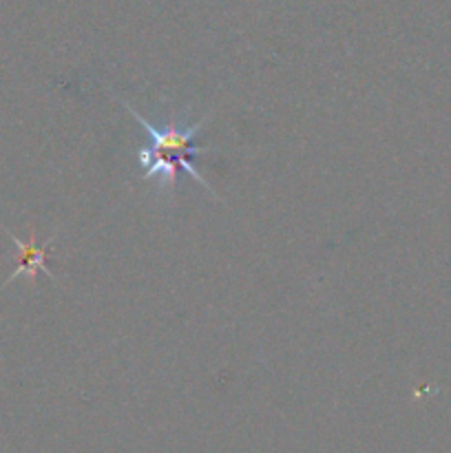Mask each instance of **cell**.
<instances>
[{"label": "cell", "instance_id": "obj_2", "mask_svg": "<svg viewBox=\"0 0 451 453\" xmlns=\"http://www.w3.org/2000/svg\"><path fill=\"white\" fill-rule=\"evenodd\" d=\"M4 233L11 237V242L16 243V248H18V268L13 270L7 283L16 281L18 277L34 279L38 273H44L47 277H51L53 281H56V274H53L47 265V257H49V252H51V243H53V239H56V234H53L47 243H42V246H40V243L35 242L34 234H31V242H22L20 237H16V234L9 233L7 228H4Z\"/></svg>", "mask_w": 451, "mask_h": 453}, {"label": "cell", "instance_id": "obj_1", "mask_svg": "<svg viewBox=\"0 0 451 453\" xmlns=\"http://www.w3.org/2000/svg\"><path fill=\"white\" fill-rule=\"evenodd\" d=\"M124 109L135 118V122H140V127L149 133V144L141 146L137 150V164L141 166V173H144V180L155 181L159 190L168 193V190L175 186L177 181V171L184 168L195 181L203 186L212 197H217L212 186L208 184L206 177L197 171L195 166V159L202 153H210V149L197 144V135L202 133L203 124H206V118L197 124H190V127L180 128L177 119H171L166 122V127H157L150 119H146L144 115L137 113L128 102H122Z\"/></svg>", "mask_w": 451, "mask_h": 453}]
</instances>
